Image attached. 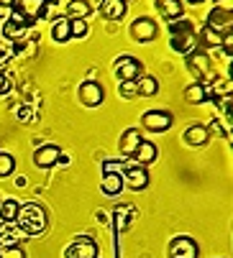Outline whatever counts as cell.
I'll return each instance as SVG.
<instances>
[{
    "label": "cell",
    "mask_w": 233,
    "mask_h": 258,
    "mask_svg": "<svg viewBox=\"0 0 233 258\" xmlns=\"http://www.w3.org/2000/svg\"><path fill=\"white\" fill-rule=\"evenodd\" d=\"M126 3H128V0H126Z\"/></svg>",
    "instance_id": "f6af8a7d"
},
{
    "label": "cell",
    "mask_w": 233,
    "mask_h": 258,
    "mask_svg": "<svg viewBox=\"0 0 233 258\" xmlns=\"http://www.w3.org/2000/svg\"><path fill=\"white\" fill-rule=\"evenodd\" d=\"M157 8H159L162 18H167V21H177V18H182V13H184L182 0H162V3H157Z\"/></svg>",
    "instance_id": "ffe728a7"
},
{
    "label": "cell",
    "mask_w": 233,
    "mask_h": 258,
    "mask_svg": "<svg viewBox=\"0 0 233 258\" xmlns=\"http://www.w3.org/2000/svg\"><path fill=\"white\" fill-rule=\"evenodd\" d=\"M182 141H184L187 146H195V149H200V146H208V141H210V128H208V125L195 123V125L184 128Z\"/></svg>",
    "instance_id": "7c38bea8"
},
{
    "label": "cell",
    "mask_w": 233,
    "mask_h": 258,
    "mask_svg": "<svg viewBox=\"0 0 233 258\" xmlns=\"http://www.w3.org/2000/svg\"><path fill=\"white\" fill-rule=\"evenodd\" d=\"M172 123H174V115L169 110H149L141 118V125L151 133H164V131L172 128Z\"/></svg>",
    "instance_id": "277c9868"
},
{
    "label": "cell",
    "mask_w": 233,
    "mask_h": 258,
    "mask_svg": "<svg viewBox=\"0 0 233 258\" xmlns=\"http://www.w3.org/2000/svg\"><path fill=\"white\" fill-rule=\"evenodd\" d=\"M198 253H200L198 243L187 235H177L169 243V258H198Z\"/></svg>",
    "instance_id": "8992f818"
},
{
    "label": "cell",
    "mask_w": 233,
    "mask_h": 258,
    "mask_svg": "<svg viewBox=\"0 0 233 258\" xmlns=\"http://www.w3.org/2000/svg\"><path fill=\"white\" fill-rule=\"evenodd\" d=\"M16 223H18V230L26 233V235H38L46 230V210L41 205H21L18 207V215H16Z\"/></svg>",
    "instance_id": "6da1fadb"
},
{
    "label": "cell",
    "mask_w": 233,
    "mask_h": 258,
    "mask_svg": "<svg viewBox=\"0 0 233 258\" xmlns=\"http://www.w3.org/2000/svg\"><path fill=\"white\" fill-rule=\"evenodd\" d=\"M205 26H210V28H213V31H218V33L230 31V11L213 8V11L208 13V23H205Z\"/></svg>",
    "instance_id": "e0dca14e"
},
{
    "label": "cell",
    "mask_w": 233,
    "mask_h": 258,
    "mask_svg": "<svg viewBox=\"0 0 233 258\" xmlns=\"http://www.w3.org/2000/svg\"><path fill=\"white\" fill-rule=\"evenodd\" d=\"M11 87H13L11 77H8V75H3V72H0V95H8V92H11Z\"/></svg>",
    "instance_id": "d590c367"
},
{
    "label": "cell",
    "mask_w": 233,
    "mask_h": 258,
    "mask_svg": "<svg viewBox=\"0 0 233 258\" xmlns=\"http://www.w3.org/2000/svg\"><path fill=\"white\" fill-rule=\"evenodd\" d=\"M195 41H200L203 46H220V41H223V33L213 31L210 26H203V31L195 36Z\"/></svg>",
    "instance_id": "d4e9b609"
},
{
    "label": "cell",
    "mask_w": 233,
    "mask_h": 258,
    "mask_svg": "<svg viewBox=\"0 0 233 258\" xmlns=\"http://www.w3.org/2000/svg\"><path fill=\"white\" fill-rule=\"evenodd\" d=\"M44 3H46V6H54V3H59V0H44Z\"/></svg>",
    "instance_id": "b9f144b4"
},
{
    "label": "cell",
    "mask_w": 233,
    "mask_h": 258,
    "mask_svg": "<svg viewBox=\"0 0 233 258\" xmlns=\"http://www.w3.org/2000/svg\"><path fill=\"white\" fill-rule=\"evenodd\" d=\"M157 3H162V0H157Z\"/></svg>",
    "instance_id": "ee69618b"
},
{
    "label": "cell",
    "mask_w": 233,
    "mask_h": 258,
    "mask_svg": "<svg viewBox=\"0 0 233 258\" xmlns=\"http://www.w3.org/2000/svg\"><path fill=\"white\" fill-rule=\"evenodd\" d=\"M220 46H223V51H225V56H228V61H230V54H233V36H230V31H228V33H223Z\"/></svg>",
    "instance_id": "e575fe53"
},
{
    "label": "cell",
    "mask_w": 233,
    "mask_h": 258,
    "mask_svg": "<svg viewBox=\"0 0 233 258\" xmlns=\"http://www.w3.org/2000/svg\"><path fill=\"white\" fill-rule=\"evenodd\" d=\"M133 159L138 161V166L154 164V161H157V146H154L151 141H141L138 149H136V154H133Z\"/></svg>",
    "instance_id": "d6986e66"
},
{
    "label": "cell",
    "mask_w": 233,
    "mask_h": 258,
    "mask_svg": "<svg viewBox=\"0 0 233 258\" xmlns=\"http://www.w3.org/2000/svg\"><path fill=\"white\" fill-rule=\"evenodd\" d=\"M128 169L126 159H105L103 161V174H123Z\"/></svg>",
    "instance_id": "f1b7e54d"
},
{
    "label": "cell",
    "mask_w": 233,
    "mask_h": 258,
    "mask_svg": "<svg viewBox=\"0 0 233 258\" xmlns=\"http://www.w3.org/2000/svg\"><path fill=\"white\" fill-rule=\"evenodd\" d=\"M187 3H192V6H200V3H205V0H187Z\"/></svg>",
    "instance_id": "60d3db41"
},
{
    "label": "cell",
    "mask_w": 233,
    "mask_h": 258,
    "mask_svg": "<svg viewBox=\"0 0 233 258\" xmlns=\"http://www.w3.org/2000/svg\"><path fill=\"white\" fill-rule=\"evenodd\" d=\"M26 31H28V26H26L23 21L13 18V16L3 21V39H8V41H21V39H26Z\"/></svg>",
    "instance_id": "2e32d148"
},
{
    "label": "cell",
    "mask_w": 233,
    "mask_h": 258,
    "mask_svg": "<svg viewBox=\"0 0 233 258\" xmlns=\"http://www.w3.org/2000/svg\"><path fill=\"white\" fill-rule=\"evenodd\" d=\"M16 169V159L11 154H0V179L3 176H11Z\"/></svg>",
    "instance_id": "4dcf8cb0"
},
{
    "label": "cell",
    "mask_w": 233,
    "mask_h": 258,
    "mask_svg": "<svg viewBox=\"0 0 233 258\" xmlns=\"http://www.w3.org/2000/svg\"><path fill=\"white\" fill-rule=\"evenodd\" d=\"M11 56H13V51H6V49H0V67H3V64H6V61H8Z\"/></svg>",
    "instance_id": "f35d334b"
},
{
    "label": "cell",
    "mask_w": 233,
    "mask_h": 258,
    "mask_svg": "<svg viewBox=\"0 0 233 258\" xmlns=\"http://www.w3.org/2000/svg\"><path fill=\"white\" fill-rule=\"evenodd\" d=\"M18 118H21V120H28V118H31L28 110H18Z\"/></svg>",
    "instance_id": "ab89813d"
},
{
    "label": "cell",
    "mask_w": 233,
    "mask_h": 258,
    "mask_svg": "<svg viewBox=\"0 0 233 258\" xmlns=\"http://www.w3.org/2000/svg\"><path fill=\"white\" fill-rule=\"evenodd\" d=\"M21 230H0V248H8V245H18V240H21Z\"/></svg>",
    "instance_id": "f546056e"
},
{
    "label": "cell",
    "mask_w": 233,
    "mask_h": 258,
    "mask_svg": "<svg viewBox=\"0 0 233 258\" xmlns=\"http://www.w3.org/2000/svg\"><path fill=\"white\" fill-rule=\"evenodd\" d=\"M187 67L192 69V75H195L200 82L210 80V75H213V64H210V56H208V54H203V51H198V49L187 54Z\"/></svg>",
    "instance_id": "5b68a950"
},
{
    "label": "cell",
    "mask_w": 233,
    "mask_h": 258,
    "mask_svg": "<svg viewBox=\"0 0 233 258\" xmlns=\"http://www.w3.org/2000/svg\"><path fill=\"white\" fill-rule=\"evenodd\" d=\"M141 141H144V136H141L138 128H128V131H123V136H121V141H118V149H121L123 159H128V156L136 154V149H138V143H141Z\"/></svg>",
    "instance_id": "5bb4252c"
},
{
    "label": "cell",
    "mask_w": 233,
    "mask_h": 258,
    "mask_svg": "<svg viewBox=\"0 0 233 258\" xmlns=\"http://www.w3.org/2000/svg\"><path fill=\"white\" fill-rule=\"evenodd\" d=\"M118 95H121L123 100H133V97H138V95H136V82H121Z\"/></svg>",
    "instance_id": "836d02e7"
},
{
    "label": "cell",
    "mask_w": 233,
    "mask_h": 258,
    "mask_svg": "<svg viewBox=\"0 0 233 258\" xmlns=\"http://www.w3.org/2000/svg\"><path fill=\"white\" fill-rule=\"evenodd\" d=\"M213 97V90L205 85V82H195V85H190L187 90H184V100L190 102V105H203V102H208Z\"/></svg>",
    "instance_id": "9a60e30c"
},
{
    "label": "cell",
    "mask_w": 233,
    "mask_h": 258,
    "mask_svg": "<svg viewBox=\"0 0 233 258\" xmlns=\"http://www.w3.org/2000/svg\"><path fill=\"white\" fill-rule=\"evenodd\" d=\"M157 33H159V28H157V23H154L151 18H136L131 23V36H133V41H138V44L154 41Z\"/></svg>",
    "instance_id": "52a82bcc"
},
{
    "label": "cell",
    "mask_w": 233,
    "mask_h": 258,
    "mask_svg": "<svg viewBox=\"0 0 233 258\" xmlns=\"http://www.w3.org/2000/svg\"><path fill=\"white\" fill-rule=\"evenodd\" d=\"M59 156H62V149H59V146L46 143V146H38V149H36L33 164H36L38 169H52V166L59 164Z\"/></svg>",
    "instance_id": "9c48e42d"
},
{
    "label": "cell",
    "mask_w": 233,
    "mask_h": 258,
    "mask_svg": "<svg viewBox=\"0 0 233 258\" xmlns=\"http://www.w3.org/2000/svg\"><path fill=\"white\" fill-rule=\"evenodd\" d=\"M128 13L126 0H100V16L105 21H121Z\"/></svg>",
    "instance_id": "4fadbf2b"
},
{
    "label": "cell",
    "mask_w": 233,
    "mask_h": 258,
    "mask_svg": "<svg viewBox=\"0 0 233 258\" xmlns=\"http://www.w3.org/2000/svg\"><path fill=\"white\" fill-rule=\"evenodd\" d=\"M169 39H184V36H195V23L190 18H177V21H169Z\"/></svg>",
    "instance_id": "ac0fdd59"
},
{
    "label": "cell",
    "mask_w": 233,
    "mask_h": 258,
    "mask_svg": "<svg viewBox=\"0 0 233 258\" xmlns=\"http://www.w3.org/2000/svg\"><path fill=\"white\" fill-rule=\"evenodd\" d=\"M105 100V90L100 82H82L80 85V102L85 107H98Z\"/></svg>",
    "instance_id": "8fae6325"
},
{
    "label": "cell",
    "mask_w": 233,
    "mask_h": 258,
    "mask_svg": "<svg viewBox=\"0 0 233 258\" xmlns=\"http://www.w3.org/2000/svg\"><path fill=\"white\" fill-rule=\"evenodd\" d=\"M157 92H159V82L154 80L151 75H141L136 80V95L138 97H154Z\"/></svg>",
    "instance_id": "7402d4cb"
},
{
    "label": "cell",
    "mask_w": 233,
    "mask_h": 258,
    "mask_svg": "<svg viewBox=\"0 0 233 258\" xmlns=\"http://www.w3.org/2000/svg\"><path fill=\"white\" fill-rule=\"evenodd\" d=\"M13 18L23 21L26 26H33L36 21H41L49 16V6L44 3V0H16L13 8H11Z\"/></svg>",
    "instance_id": "7a4b0ae2"
},
{
    "label": "cell",
    "mask_w": 233,
    "mask_h": 258,
    "mask_svg": "<svg viewBox=\"0 0 233 258\" xmlns=\"http://www.w3.org/2000/svg\"><path fill=\"white\" fill-rule=\"evenodd\" d=\"M18 202L16 200H3L0 202V220L8 225V223H16V215H18Z\"/></svg>",
    "instance_id": "484cf974"
},
{
    "label": "cell",
    "mask_w": 233,
    "mask_h": 258,
    "mask_svg": "<svg viewBox=\"0 0 233 258\" xmlns=\"http://www.w3.org/2000/svg\"><path fill=\"white\" fill-rule=\"evenodd\" d=\"M100 189H103V195H108V197L121 195V189H123V174H103Z\"/></svg>",
    "instance_id": "44dd1931"
},
{
    "label": "cell",
    "mask_w": 233,
    "mask_h": 258,
    "mask_svg": "<svg viewBox=\"0 0 233 258\" xmlns=\"http://www.w3.org/2000/svg\"><path fill=\"white\" fill-rule=\"evenodd\" d=\"M64 258H98V245L92 238H77L67 250H64Z\"/></svg>",
    "instance_id": "ba28073f"
},
{
    "label": "cell",
    "mask_w": 233,
    "mask_h": 258,
    "mask_svg": "<svg viewBox=\"0 0 233 258\" xmlns=\"http://www.w3.org/2000/svg\"><path fill=\"white\" fill-rule=\"evenodd\" d=\"M11 13H13V11H11L8 6H3V3H0V21H6V18H11Z\"/></svg>",
    "instance_id": "74e56055"
},
{
    "label": "cell",
    "mask_w": 233,
    "mask_h": 258,
    "mask_svg": "<svg viewBox=\"0 0 233 258\" xmlns=\"http://www.w3.org/2000/svg\"><path fill=\"white\" fill-rule=\"evenodd\" d=\"M113 75L118 77L121 82H136L141 75H144V67H141V61L138 59H133V56H121L118 61H115V67H113Z\"/></svg>",
    "instance_id": "3957f363"
},
{
    "label": "cell",
    "mask_w": 233,
    "mask_h": 258,
    "mask_svg": "<svg viewBox=\"0 0 233 258\" xmlns=\"http://www.w3.org/2000/svg\"><path fill=\"white\" fill-rule=\"evenodd\" d=\"M113 217H115V230L118 233H123L126 230V225H128V217H126V207H118L113 212Z\"/></svg>",
    "instance_id": "d6a6232c"
},
{
    "label": "cell",
    "mask_w": 233,
    "mask_h": 258,
    "mask_svg": "<svg viewBox=\"0 0 233 258\" xmlns=\"http://www.w3.org/2000/svg\"><path fill=\"white\" fill-rule=\"evenodd\" d=\"M198 41H195V36H184V39H172V49L177 54H190V51H195Z\"/></svg>",
    "instance_id": "83f0119b"
},
{
    "label": "cell",
    "mask_w": 233,
    "mask_h": 258,
    "mask_svg": "<svg viewBox=\"0 0 233 258\" xmlns=\"http://www.w3.org/2000/svg\"><path fill=\"white\" fill-rule=\"evenodd\" d=\"M69 33H72V39H85L90 33L87 18H69Z\"/></svg>",
    "instance_id": "4316f807"
},
{
    "label": "cell",
    "mask_w": 233,
    "mask_h": 258,
    "mask_svg": "<svg viewBox=\"0 0 233 258\" xmlns=\"http://www.w3.org/2000/svg\"><path fill=\"white\" fill-rule=\"evenodd\" d=\"M0 202H3V197H0Z\"/></svg>",
    "instance_id": "7bdbcfd3"
},
{
    "label": "cell",
    "mask_w": 233,
    "mask_h": 258,
    "mask_svg": "<svg viewBox=\"0 0 233 258\" xmlns=\"http://www.w3.org/2000/svg\"><path fill=\"white\" fill-rule=\"evenodd\" d=\"M52 39H54L57 44H67V41L72 39V33H69V18L54 21V26H52Z\"/></svg>",
    "instance_id": "603a6c76"
},
{
    "label": "cell",
    "mask_w": 233,
    "mask_h": 258,
    "mask_svg": "<svg viewBox=\"0 0 233 258\" xmlns=\"http://www.w3.org/2000/svg\"><path fill=\"white\" fill-rule=\"evenodd\" d=\"M123 187H128V189H133V192H141V189H146L149 187V171H146V166H128L126 169V174H123Z\"/></svg>",
    "instance_id": "30bf717a"
},
{
    "label": "cell",
    "mask_w": 233,
    "mask_h": 258,
    "mask_svg": "<svg viewBox=\"0 0 233 258\" xmlns=\"http://www.w3.org/2000/svg\"><path fill=\"white\" fill-rule=\"evenodd\" d=\"M67 13H69V18H87L92 13V6L87 3V0H69Z\"/></svg>",
    "instance_id": "cb8c5ba5"
},
{
    "label": "cell",
    "mask_w": 233,
    "mask_h": 258,
    "mask_svg": "<svg viewBox=\"0 0 233 258\" xmlns=\"http://www.w3.org/2000/svg\"><path fill=\"white\" fill-rule=\"evenodd\" d=\"M215 8H220V11H230V8H233V0H215Z\"/></svg>",
    "instance_id": "8d00e7d4"
},
{
    "label": "cell",
    "mask_w": 233,
    "mask_h": 258,
    "mask_svg": "<svg viewBox=\"0 0 233 258\" xmlns=\"http://www.w3.org/2000/svg\"><path fill=\"white\" fill-rule=\"evenodd\" d=\"M0 258H26V250L21 245H8V248H0Z\"/></svg>",
    "instance_id": "1f68e13d"
}]
</instances>
